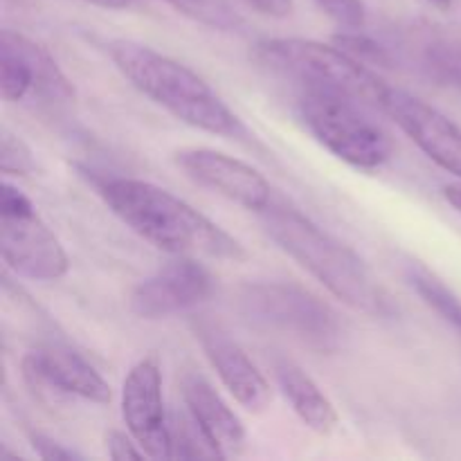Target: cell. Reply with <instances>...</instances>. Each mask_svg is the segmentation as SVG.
<instances>
[{"label":"cell","instance_id":"obj_1","mask_svg":"<svg viewBox=\"0 0 461 461\" xmlns=\"http://www.w3.org/2000/svg\"><path fill=\"white\" fill-rule=\"evenodd\" d=\"M97 189L113 214L158 250L194 259H246L232 234L169 189L140 178H104Z\"/></svg>","mask_w":461,"mask_h":461},{"label":"cell","instance_id":"obj_2","mask_svg":"<svg viewBox=\"0 0 461 461\" xmlns=\"http://www.w3.org/2000/svg\"><path fill=\"white\" fill-rule=\"evenodd\" d=\"M261 214L264 232L277 243L279 250L286 252L342 304L369 318H394L396 306L390 293L349 246L293 207L270 205Z\"/></svg>","mask_w":461,"mask_h":461},{"label":"cell","instance_id":"obj_3","mask_svg":"<svg viewBox=\"0 0 461 461\" xmlns=\"http://www.w3.org/2000/svg\"><path fill=\"white\" fill-rule=\"evenodd\" d=\"M108 57L140 93L176 120L221 138H246L241 120L192 68L149 45L126 39L111 41Z\"/></svg>","mask_w":461,"mask_h":461},{"label":"cell","instance_id":"obj_4","mask_svg":"<svg viewBox=\"0 0 461 461\" xmlns=\"http://www.w3.org/2000/svg\"><path fill=\"white\" fill-rule=\"evenodd\" d=\"M257 59L277 75L300 81L309 90L342 95L381 106L387 81L338 45L311 39H268L257 45Z\"/></svg>","mask_w":461,"mask_h":461},{"label":"cell","instance_id":"obj_5","mask_svg":"<svg viewBox=\"0 0 461 461\" xmlns=\"http://www.w3.org/2000/svg\"><path fill=\"white\" fill-rule=\"evenodd\" d=\"M239 309L255 327L282 333L322 354L336 351L345 338L340 315L300 284H246L239 291Z\"/></svg>","mask_w":461,"mask_h":461},{"label":"cell","instance_id":"obj_6","mask_svg":"<svg viewBox=\"0 0 461 461\" xmlns=\"http://www.w3.org/2000/svg\"><path fill=\"white\" fill-rule=\"evenodd\" d=\"M297 111L311 135L356 169H378L394 156L392 135L369 120L354 99L306 88L297 102Z\"/></svg>","mask_w":461,"mask_h":461},{"label":"cell","instance_id":"obj_7","mask_svg":"<svg viewBox=\"0 0 461 461\" xmlns=\"http://www.w3.org/2000/svg\"><path fill=\"white\" fill-rule=\"evenodd\" d=\"M0 255L18 277L57 282L70 270V257L34 203L5 183L0 192Z\"/></svg>","mask_w":461,"mask_h":461},{"label":"cell","instance_id":"obj_8","mask_svg":"<svg viewBox=\"0 0 461 461\" xmlns=\"http://www.w3.org/2000/svg\"><path fill=\"white\" fill-rule=\"evenodd\" d=\"M0 97L9 104L30 102L63 106L75 102V86L57 59L30 36L0 32Z\"/></svg>","mask_w":461,"mask_h":461},{"label":"cell","instance_id":"obj_9","mask_svg":"<svg viewBox=\"0 0 461 461\" xmlns=\"http://www.w3.org/2000/svg\"><path fill=\"white\" fill-rule=\"evenodd\" d=\"M126 430L151 459H171V417L162 396V369L156 356L138 360L122 385Z\"/></svg>","mask_w":461,"mask_h":461},{"label":"cell","instance_id":"obj_10","mask_svg":"<svg viewBox=\"0 0 461 461\" xmlns=\"http://www.w3.org/2000/svg\"><path fill=\"white\" fill-rule=\"evenodd\" d=\"M216 291V279L194 257L169 261L131 291L129 306L138 318L162 320L205 304Z\"/></svg>","mask_w":461,"mask_h":461},{"label":"cell","instance_id":"obj_11","mask_svg":"<svg viewBox=\"0 0 461 461\" xmlns=\"http://www.w3.org/2000/svg\"><path fill=\"white\" fill-rule=\"evenodd\" d=\"M381 108L435 165L461 178V126L408 90L387 84Z\"/></svg>","mask_w":461,"mask_h":461},{"label":"cell","instance_id":"obj_12","mask_svg":"<svg viewBox=\"0 0 461 461\" xmlns=\"http://www.w3.org/2000/svg\"><path fill=\"white\" fill-rule=\"evenodd\" d=\"M176 165L187 178L219 196L252 212H264L273 205V187L268 180L239 158L205 147L180 149L174 156Z\"/></svg>","mask_w":461,"mask_h":461},{"label":"cell","instance_id":"obj_13","mask_svg":"<svg viewBox=\"0 0 461 461\" xmlns=\"http://www.w3.org/2000/svg\"><path fill=\"white\" fill-rule=\"evenodd\" d=\"M23 378L39 396H77L90 403H111V387L81 354L61 345H43L23 358Z\"/></svg>","mask_w":461,"mask_h":461},{"label":"cell","instance_id":"obj_14","mask_svg":"<svg viewBox=\"0 0 461 461\" xmlns=\"http://www.w3.org/2000/svg\"><path fill=\"white\" fill-rule=\"evenodd\" d=\"M194 333L201 342L203 354L207 356L234 401L248 412H261L273 399V390L246 349L214 320L196 318Z\"/></svg>","mask_w":461,"mask_h":461},{"label":"cell","instance_id":"obj_15","mask_svg":"<svg viewBox=\"0 0 461 461\" xmlns=\"http://www.w3.org/2000/svg\"><path fill=\"white\" fill-rule=\"evenodd\" d=\"M180 392H183L185 408L196 419L207 439L223 457L239 455L246 448L248 435L241 419L234 414V410L225 403L223 396L212 387L205 376L196 372H185L180 378Z\"/></svg>","mask_w":461,"mask_h":461},{"label":"cell","instance_id":"obj_16","mask_svg":"<svg viewBox=\"0 0 461 461\" xmlns=\"http://www.w3.org/2000/svg\"><path fill=\"white\" fill-rule=\"evenodd\" d=\"M273 374L282 390L284 399L291 403L293 412L309 430L318 435H329L338 426V410L327 394L320 390L318 383L291 358L277 356L273 358Z\"/></svg>","mask_w":461,"mask_h":461},{"label":"cell","instance_id":"obj_17","mask_svg":"<svg viewBox=\"0 0 461 461\" xmlns=\"http://www.w3.org/2000/svg\"><path fill=\"white\" fill-rule=\"evenodd\" d=\"M405 277L430 309H435L441 318L448 320L453 327H457L461 331V300L437 275H432L423 266L410 264L408 270H405Z\"/></svg>","mask_w":461,"mask_h":461},{"label":"cell","instance_id":"obj_18","mask_svg":"<svg viewBox=\"0 0 461 461\" xmlns=\"http://www.w3.org/2000/svg\"><path fill=\"white\" fill-rule=\"evenodd\" d=\"M212 459L221 457L223 455L214 448L207 435L203 432V428L198 426L196 419L189 414V410L185 408V412H176L171 417V459Z\"/></svg>","mask_w":461,"mask_h":461},{"label":"cell","instance_id":"obj_19","mask_svg":"<svg viewBox=\"0 0 461 461\" xmlns=\"http://www.w3.org/2000/svg\"><path fill=\"white\" fill-rule=\"evenodd\" d=\"M162 3L171 5L176 12L214 30L239 32L243 27L241 14L228 0H162Z\"/></svg>","mask_w":461,"mask_h":461},{"label":"cell","instance_id":"obj_20","mask_svg":"<svg viewBox=\"0 0 461 461\" xmlns=\"http://www.w3.org/2000/svg\"><path fill=\"white\" fill-rule=\"evenodd\" d=\"M0 171L7 176H30L36 171L32 149L7 126L0 129Z\"/></svg>","mask_w":461,"mask_h":461},{"label":"cell","instance_id":"obj_21","mask_svg":"<svg viewBox=\"0 0 461 461\" xmlns=\"http://www.w3.org/2000/svg\"><path fill=\"white\" fill-rule=\"evenodd\" d=\"M333 43L363 63H372V66H383V68H390L392 63V57L390 52H387V48H383L381 43H376L372 36L360 34L358 30H349V32H342V34H336L333 36Z\"/></svg>","mask_w":461,"mask_h":461},{"label":"cell","instance_id":"obj_22","mask_svg":"<svg viewBox=\"0 0 461 461\" xmlns=\"http://www.w3.org/2000/svg\"><path fill=\"white\" fill-rule=\"evenodd\" d=\"M315 3L336 25L345 30H360L367 18L363 0H315Z\"/></svg>","mask_w":461,"mask_h":461},{"label":"cell","instance_id":"obj_23","mask_svg":"<svg viewBox=\"0 0 461 461\" xmlns=\"http://www.w3.org/2000/svg\"><path fill=\"white\" fill-rule=\"evenodd\" d=\"M138 441L133 437H126V432L120 430H111L106 435V450H108V457L113 461H135V459H142L144 450L138 448Z\"/></svg>","mask_w":461,"mask_h":461},{"label":"cell","instance_id":"obj_24","mask_svg":"<svg viewBox=\"0 0 461 461\" xmlns=\"http://www.w3.org/2000/svg\"><path fill=\"white\" fill-rule=\"evenodd\" d=\"M32 446H34L36 455H39L43 461H72V459H81V455H77L75 450L66 448L59 441L50 439V437L41 435V432H32L30 435Z\"/></svg>","mask_w":461,"mask_h":461},{"label":"cell","instance_id":"obj_25","mask_svg":"<svg viewBox=\"0 0 461 461\" xmlns=\"http://www.w3.org/2000/svg\"><path fill=\"white\" fill-rule=\"evenodd\" d=\"M243 3L270 18H288L293 14V0H243Z\"/></svg>","mask_w":461,"mask_h":461},{"label":"cell","instance_id":"obj_26","mask_svg":"<svg viewBox=\"0 0 461 461\" xmlns=\"http://www.w3.org/2000/svg\"><path fill=\"white\" fill-rule=\"evenodd\" d=\"M444 198L448 201V205H453L455 210H457L461 214V187H459V185H446Z\"/></svg>","mask_w":461,"mask_h":461},{"label":"cell","instance_id":"obj_27","mask_svg":"<svg viewBox=\"0 0 461 461\" xmlns=\"http://www.w3.org/2000/svg\"><path fill=\"white\" fill-rule=\"evenodd\" d=\"M86 3L97 5V7H104V9H124L129 7L133 0H86Z\"/></svg>","mask_w":461,"mask_h":461},{"label":"cell","instance_id":"obj_28","mask_svg":"<svg viewBox=\"0 0 461 461\" xmlns=\"http://www.w3.org/2000/svg\"><path fill=\"white\" fill-rule=\"evenodd\" d=\"M0 461H23V459L18 457V455L9 453V450L5 448V446H0Z\"/></svg>","mask_w":461,"mask_h":461},{"label":"cell","instance_id":"obj_29","mask_svg":"<svg viewBox=\"0 0 461 461\" xmlns=\"http://www.w3.org/2000/svg\"><path fill=\"white\" fill-rule=\"evenodd\" d=\"M430 3L435 5V7H439V9H444V12H448V9L453 7L455 0H430Z\"/></svg>","mask_w":461,"mask_h":461}]
</instances>
